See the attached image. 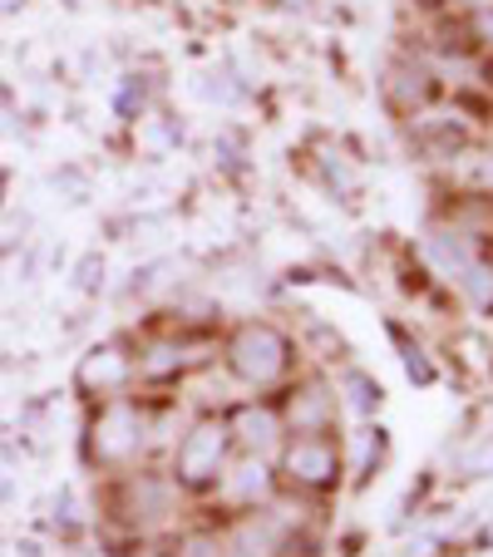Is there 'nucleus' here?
Wrapping results in <instances>:
<instances>
[{"label": "nucleus", "instance_id": "2", "mask_svg": "<svg viewBox=\"0 0 493 557\" xmlns=\"http://www.w3.org/2000/svg\"><path fill=\"white\" fill-rule=\"evenodd\" d=\"M222 366L237 385L247 389H276L292 380V366H296V346L276 321H237V326L222 336Z\"/></svg>", "mask_w": 493, "mask_h": 557}, {"label": "nucleus", "instance_id": "3", "mask_svg": "<svg viewBox=\"0 0 493 557\" xmlns=\"http://www.w3.org/2000/svg\"><path fill=\"white\" fill-rule=\"evenodd\" d=\"M85 459L104 473L134 469L148 459V400H99L85 424Z\"/></svg>", "mask_w": 493, "mask_h": 557}, {"label": "nucleus", "instance_id": "9", "mask_svg": "<svg viewBox=\"0 0 493 557\" xmlns=\"http://www.w3.org/2000/svg\"><path fill=\"white\" fill-rule=\"evenodd\" d=\"M74 385H79V395L95 400V405L128 395V389L138 385L134 380V350H128L124 341H104V346L85 350V356H79V370H74Z\"/></svg>", "mask_w": 493, "mask_h": 557}, {"label": "nucleus", "instance_id": "4", "mask_svg": "<svg viewBox=\"0 0 493 557\" xmlns=\"http://www.w3.org/2000/svg\"><path fill=\"white\" fill-rule=\"evenodd\" d=\"M232 434H227V420L222 410H202L183 424L178 444L169 449V479L183 488V494H212V484L222 479L232 459Z\"/></svg>", "mask_w": 493, "mask_h": 557}, {"label": "nucleus", "instance_id": "5", "mask_svg": "<svg viewBox=\"0 0 493 557\" xmlns=\"http://www.w3.org/2000/svg\"><path fill=\"white\" fill-rule=\"evenodd\" d=\"M272 463H276V484H282L286 494L321 498L341 484L346 449H341L336 434H286Z\"/></svg>", "mask_w": 493, "mask_h": 557}, {"label": "nucleus", "instance_id": "15", "mask_svg": "<svg viewBox=\"0 0 493 557\" xmlns=\"http://www.w3.org/2000/svg\"><path fill=\"white\" fill-rule=\"evenodd\" d=\"M479 178H483V188H493V148L479 158Z\"/></svg>", "mask_w": 493, "mask_h": 557}, {"label": "nucleus", "instance_id": "13", "mask_svg": "<svg viewBox=\"0 0 493 557\" xmlns=\"http://www.w3.org/2000/svg\"><path fill=\"white\" fill-rule=\"evenodd\" d=\"M173 557H232V553H227V537H222L218 528H188V533H178Z\"/></svg>", "mask_w": 493, "mask_h": 557}, {"label": "nucleus", "instance_id": "10", "mask_svg": "<svg viewBox=\"0 0 493 557\" xmlns=\"http://www.w3.org/2000/svg\"><path fill=\"white\" fill-rule=\"evenodd\" d=\"M227 420V434H232V449L237 454H257V459H276L286 440V424H282V410L272 400H237L232 410H222Z\"/></svg>", "mask_w": 493, "mask_h": 557}, {"label": "nucleus", "instance_id": "8", "mask_svg": "<svg viewBox=\"0 0 493 557\" xmlns=\"http://www.w3.org/2000/svg\"><path fill=\"white\" fill-rule=\"evenodd\" d=\"M212 494H218V504L227 508V513H247V508L272 504V498L282 494V484H276V463L257 459V454H232L227 469H222V479L212 484Z\"/></svg>", "mask_w": 493, "mask_h": 557}, {"label": "nucleus", "instance_id": "12", "mask_svg": "<svg viewBox=\"0 0 493 557\" xmlns=\"http://www.w3.org/2000/svg\"><path fill=\"white\" fill-rule=\"evenodd\" d=\"M434 95H440V79H434L430 64L420 60H395L385 70V99L395 114H420V109L434 104Z\"/></svg>", "mask_w": 493, "mask_h": 557}, {"label": "nucleus", "instance_id": "1", "mask_svg": "<svg viewBox=\"0 0 493 557\" xmlns=\"http://www.w3.org/2000/svg\"><path fill=\"white\" fill-rule=\"evenodd\" d=\"M178 508H183V488L169 479V469H153V463L119 469L114 484H109V518L138 537L178 528Z\"/></svg>", "mask_w": 493, "mask_h": 557}, {"label": "nucleus", "instance_id": "16", "mask_svg": "<svg viewBox=\"0 0 493 557\" xmlns=\"http://www.w3.org/2000/svg\"><path fill=\"white\" fill-rule=\"evenodd\" d=\"M454 5H464V11L473 15V11H483V5H493V0H454Z\"/></svg>", "mask_w": 493, "mask_h": 557}, {"label": "nucleus", "instance_id": "6", "mask_svg": "<svg viewBox=\"0 0 493 557\" xmlns=\"http://www.w3.org/2000/svg\"><path fill=\"white\" fill-rule=\"evenodd\" d=\"M208 336H193V331H153L134 346V380L138 385H173V380H188L193 370L208 366Z\"/></svg>", "mask_w": 493, "mask_h": 557}, {"label": "nucleus", "instance_id": "11", "mask_svg": "<svg viewBox=\"0 0 493 557\" xmlns=\"http://www.w3.org/2000/svg\"><path fill=\"white\" fill-rule=\"evenodd\" d=\"M409 134H415V148L420 153H430V158H454V153H464L469 148V138H473V128H469V119H464V109H420V114H409Z\"/></svg>", "mask_w": 493, "mask_h": 557}, {"label": "nucleus", "instance_id": "7", "mask_svg": "<svg viewBox=\"0 0 493 557\" xmlns=\"http://www.w3.org/2000/svg\"><path fill=\"white\" fill-rule=\"evenodd\" d=\"M282 424H286V434H336V424H341V395H336V385L331 380H321V375H301V380H292L286 385V395H282Z\"/></svg>", "mask_w": 493, "mask_h": 557}, {"label": "nucleus", "instance_id": "14", "mask_svg": "<svg viewBox=\"0 0 493 557\" xmlns=\"http://www.w3.org/2000/svg\"><path fill=\"white\" fill-rule=\"evenodd\" d=\"M469 35L483 45V50H493V5H483V11L469 15Z\"/></svg>", "mask_w": 493, "mask_h": 557}]
</instances>
